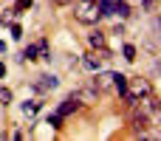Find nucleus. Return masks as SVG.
I'll return each instance as SVG.
<instances>
[{
  "instance_id": "f257e3e1",
  "label": "nucleus",
  "mask_w": 161,
  "mask_h": 141,
  "mask_svg": "<svg viewBox=\"0 0 161 141\" xmlns=\"http://www.w3.org/2000/svg\"><path fill=\"white\" fill-rule=\"evenodd\" d=\"M76 20L79 23H85V25H93V23H99V17H102V11H99V0H82L79 6H76Z\"/></svg>"
},
{
  "instance_id": "f03ea898",
  "label": "nucleus",
  "mask_w": 161,
  "mask_h": 141,
  "mask_svg": "<svg viewBox=\"0 0 161 141\" xmlns=\"http://www.w3.org/2000/svg\"><path fill=\"white\" fill-rule=\"evenodd\" d=\"M150 96V85L144 79H127V90H125V102L127 105H136L139 99Z\"/></svg>"
},
{
  "instance_id": "7ed1b4c3",
  "label": "nucleus",
  "mask_w": 161,
  "mask_h": 141,
  "mask_svg": "<svg viewBox=\"0 0 161 141\" xmlns=\"http://www.w3.org/2000/svg\"><path fill=\"white\" fill-rule=\"evenodd\" d=\"M99 11H102V17H127L130 14V3L127 0H102Z\"/></svg>"
},
{
  "instance_id": "20e7f679",
  "label": "nucleus",
  "mask_w": 161,
  "mask_h": 141,
  "mask_svg": "<svg viewBox=\"0 0 161 141\" xmlns=\"http://www.w3.org/2000/svg\"><path fill=\"white\" fill-rule=\"evenodd\" d=\"M40 82H34V90L37 93H48V90H54V88H59V79L54 76V73H42V76H37Z\"/></svg>"
},
{
  "instance_id": "39448f33",
  "label": "nucleus",
  "mask_w": 161,
  "mask_h": 141,
  "mask_svg": "<svg viewBox=\"0 0 161 141\" xmlns=\"http://www.w3.org/2000/svg\"><path fill=\"white\" fill-rule=\"evenodd\" d=\"M74 96L79 99V105H91V102H96V85H93V82H88L85 88L74 90Z\"/></svg>"
},
{
  "instance_id": "423d86ee",
  "label": "nucleus",
  "mask_w": 161,
  "mask_h": 141,
  "mask_svg": "<svg viewBox=\"0 0 161 141\" xmlns=\"http://www.w3.org/2000/svg\"><path fill=\"white\" fill-rule=\"evenodd\" d=\"M79 107H82V105H79V99H76V96L71 93V96H68V99H65V102L59 105V110H57V113H59V116L65 119V116H71V113H76Z\"/></svg>"
},
{
  "instance_id": "0eeeda50",
  "label": "nucleus",
  "mask_w": 161,
  "mask_h": 141,
  "mask_svg": "<svg viewBox=\"0 0 161 141\" xmlns=\"http://www.w3.org/2000/svg\"><path fill=\"white\" fill-rule=\"evenodd\" d=\"M88 45H91V48H99V51H108V40H105V34H102L99 28H93V31L88 34Z\"/></svg>"
},
{
  "instance_id": "6e6552de",
  "label": "nucleus",
  "mask_w": 161,
  "mask_h": 141,
  "mask_svg": "<svg viewBox=\"0 0 161 141\" xmlns=\"http://www.w3.org/2000/svg\"><path fill=\"white\" fill-rule=\"evenodd\" d=\"M110 88H116V90H119V96H125V90H127V76H125V73H113Z\"/></svg>"
},
{
  "instance_id": "1a4fd4ad",
  "label": "nucleus",
  "mask_w": 161,
  "mask_h": 141,
  "mask_svg": "<svg viewBox=\"0 0 161 141\" xmlns=\"http://www.w3.org/2000/svg\"><path fill=\"white\" fill-rule=\"evenodd\" d=\"M82 65H85L88 71H99V68H102V59H96L93 54H88V57L82 59Z\"/></svg>"
},
{
  "instance_id": "9d476101",
  "label": "nucleus",
  "mask_w": 161,
  "mask_h": 141,
  "mask_svg": "<svg viewBox=\"0 0 161 141\" xmlns=\"http://www.w3.org/2000/svg\"><path fill=\"white\" fill-rule=\"evenodd\" d=\"M40 107H42V102H34V99H31V102H28V99L23 102V113H25V116H34Z\"/></svg>"
},
{
  "instance_id": "9b49d317",
  "label": "nucleus",
  "mask_w": 161,
  "mask_h": 141,
  "mask_svg": "<svg viewBox=\"0 0 161 141\" xmlns=\"http://www.w3.org/2000/svg\"><path fill=\"white\" fill-rule=\"evenodd\" d=\"M37 54H40V45H28V48L23 51L20 59H37Z\"/></svg>"
},
{
  "instance_id": "f8f14e48",
  "label": "nucleus",
  "mask_w": 161,
  "mask_h": 141,
  "mask_svg": "<svg viewBox=\"0 0 161 141\" xmlns=\"http://www.w3.org/2000/svg\"><path fill=\"white\" fill-rule=\"evenodd\" d=\"M31 3H34V0H17V3H14V14H23L25 8H31Z\"/></svg>"
},
{
  "instance_id": "ddd939ff",
  "label": "nucleus",
  "mask_w": 161,
  "mask_h": 141,
  "mask_svg": "<svg viewBox=\"0 0 161 141\" xmlns=\"http://www.w3.org/2000/svg\"><path fill=\"white\" fill-rule=\"evenodd\" d=\"M122 54H125V59H127V62H133V59H136V48H133L130 42H127V45L122 48Z\"/></svg>"
},
{
  "instance_id": "4468645a",
  "label": "nucleus",
  "mask_w": 161,
  "mask_h": 141,
  "mask_svg": "<svg viewBox=\"0 0 161 141\" xmlns=\"http://www.w3.org/2000/svg\"><path fill=\"white\" fill-rule=\"evenodd\" d=\"M48 124H51V127H62V116H59V113L48 116Z\"/></svg>"
},
{
  "instance_id": "2eb2a0df",
  "label": "nucleus",
  "mask_w": 161,
  "mask_h": 141,
  "mask_svg": "<svg viewBox=\"0 0 161 141\" xmlns=\"http://www.w3.org/2000/svg\"><path fill=\"white\" fill-rule=\"evenodd\" d=\"M0 102H3V105L11 102V90H8V88H0Z\"/></svg>"
},
{
  "instance_id": "dca6fc26",
  "label": "nucleus",
  "mask_w": 161,
  "mask_h": 141,
  "mask_svg": "<svg viewBox=\"0 0 161 141\" xmlns=\"http://www.w3.org/2000/svg\"><path fill=\"white\" fill-rule=\"evenodd\" d=\"M11 20H14V8H11V11H6V14H0V23H3V25H8Z\"/></svg>"
},
{
  "instance_id": "f3484780",
  "label": "nucleus",
  "mask_w": 161,
  "mask_h": 141,
  "mask_svg": "<svg viewBox=\"0 0 161 141\" xmlns=\"http://www.w3.org/2000/svg\"><path fill=\"white\" fill-rule=\"evenodd\" d=\"M8 25H11V37H14V40H20V37H23V28H20L17 23H8Z\"/></svg>"
},
{
  "instance_id": "a211bd4d",
  "label": "nucleus",
  "mask_w": 161,
  "mask_h": 141,
  "mask_svg": "<svg viewBox=\"0 0 161 141\" xmlns=\"http://www.w3.org/2000/svg\"><path fill=\"white\" fill-rule=\"evenodd\" d=\"M54 3H57V6H68L71 0H54Z\"/></svg>"
},
{
  "instance_id": "6ab92c4d",
  "label": "nucleus",
  "mask_w": 161,
  "mask_h": 141,
  "mask_svg": "<svg viewBox=\"0 0 161 141\" xmlns=\"http://www.w3.org/2000/svg\"><path fill=\"white\" fill-rule=\"evenodd\" d=\"M3 73H6V62H0V76H3Z\"/></svg>"
},
{
  "instance_id": "aec40b11",
  "label": "nucleus",
  "mask_w": 161,
  "mask_h": 141,
  "mask_svg": "<svg viewBox=\"0 0 161 141\" xmlns=\"http://www.w3.org/2000/svg\"><path fill=\"white\" fill-rule=\"evenodd\" d=\"M3 51H6V42H3V40H0V54H3Z\"/></svg>"
}]
</instances>
